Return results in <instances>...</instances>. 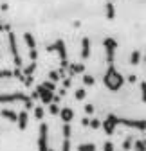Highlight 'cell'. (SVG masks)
Returning a JSON list of instances; mask_svg holds the SVG:
<instances>
[{"label":"cell","instance_id":"obj_38","mask_svg":"<svg viewBox=\"0 0 146 151\" xmlns=\"http://www.w3.org/2000/svg\"><path fill=\"white\" fill-rule=\"evenodd\" d=\"M49 151H54V149H51V147H49Z\"/></svg>","mask_w":146,"mask_h":151},{"label":"cell","instance_id":"obj_25","mask_svg":"<svg viewBox=\"0 0 146 151\" xmlns=\"http://www.w3.org/2000/svg\"><path fill=\"white\" fill-rule=\"evenodd\" d=\"M63 139H70V124L63 122Z\"/></svg>","mask_w":146,"mask_h":151},{"label":"cell","instance_id":"obj_16","mask_svg":"<svg viewBox=\"0 0 146 151\" xmlns=\"http://www.w3.org/2000/svg\"><path fill=\"white\" fill-rule=\"evenodd\" d=\"M24 42H25V45H27L29 49H36V40H34V36H33L31 32H25V34H24Z\"/></svg>","mask_w":146,"mask_h":151},{"label":"cell","instance_id":"obj_17","mask_svg":"<svg viewBox=\"0 0 146 151\" xmlns=\"http://www.w3.org/2000/svg\"><path fill=\"white\" fill-rule=\"evenodd\" d=\"M139 61H141V52L139 50H134L130 54V65H139Z\"/></svg>","mask_w":146,"mask_h":151},{"label":"cell","instance_id":"obj_3","mask_svg":"<svg viewBox=\"0 0 146 151\" xmlns=\"http://www.w3.org/2000/svg\"><path fill=\"white\" fill-rule=\"evenodd\" d=\"M126 126V128H134L139 131L146 129V119H126V117H117V126Z\"/></svg>","mask_w":146,"mask_h":151},{"label":"cell","instance_id":"obj_10","mask_svg":"<svg viewBox=\"0 0 146 151\" xmlns=\"http://www.w3.org/2000/svg\"><path fill=\"white\" fill-rule=\"evenodd\" d=\"M27 122H29V113H27V110H22L20 113H18V117H16V124H18L20 129H25Z\"/></svg>","mask_w":146,"mask_h":151},{"label":"cell","instance_id":"obj_36","mask_svg":"<svg viewBox=\"0 0 146 151\" xmlns=\"http://www.w3.org/2000/svg\"><path fill=\"white\" fill-rule=\"evenodd\" d=\"M128 81H130V83H135V81H137V78L132 74V76H128Z\"/></svg>","mask_w":146,"mask_h":151},{"label":"cell","instance_id":"obj_1","mask_svg":"<svg viewBox=\"0 0 146 151\" xmlns=\"http://www.w3.org/2000/svg\"><path fill=\"white\" fill-rule=\"evenodd\" d=\"M103 83H105V86H106L108 90H112V92H117V90L124 85L123 74L117 72V68H116L114 63L108 65V68H106V72H105V76H103Z\"/></svg>","mask_w":146,"mask_h":151},{"label":"cell","instance_id":"obj_15","mask_svg":"<svg viewBox=\"0 0 146 151\" xmlns=\"http://www.w3.org/2000/svg\"><path fill=\"white\" fill-rule=\"evenodd\" d=\"M69 68H70V74L74 76V74H83L85 72V65L83 63H72V65H69Z\"/></svg>","mask_w":146,"mask_h":151},{"label":"cell","instance_id":"obj_5","mask_svg":"<svg viewBox=\"0 0 146 151\" xmlns=\"http://www.w3.org/2000/svg\"><path fill=\"white\" fill-rule=\"evenodd\" d=\"M7 42H9V50L13 54V61H14V67H20L22 68V58H20V52H18V45H16V36L13 32L7 34Z\"/></svg>","mask_w":146,"mask_h":151},{"label":"cell","instance_id":"obj_7","mask_svg":"<svg viewBox=\"0 0 146 151\" xmlns=\"http://www.w3.org/2000/svg\"><path fill=\"white\" fill-rule=\"evenodd\" d=\"M47 52H58L60 60L61 61H67V45H65L63 40H56L54 43L47 45Z\"/></svg>","mask_w":146,"mask_h":151},{"label":"cell","instance_id":"obj_21","mask_svg":"<svg viewBox=\"0 0 146 151\" xmlns=\"http://www.w3.org/2000/svg\"><path fill=\"white\" fill-rule=\"evenodd\" d=\"M132 146H134V137L128 135V137H126V140L123 142V149H124V151H128V149H132Z\"/></svg>","mask_w":146,"mask_h":151},{"label":"cell","instance_id":"obj_2","mask_svg":"<svg viewBox=\"0 0 146 151\" xmlns=\"http://www.w3.org/2000/svg\"><path fill=\"white\" fill-rule=\"evenodd\" d=\"M4 103H24L25 110L34 108L33 99L27 96V93H22V92H14V93H0V104H4Z\"/></svg>","mask_w":146,"mask_h":151},{"label":"cell","instance_id":"obj_20","mask_svg":"<svg viewBox=\"0 0 146 151\" xmlns=\"http://www.w3.org/2000/svg\"><path fill=\"white\" fill-rule=\"evenodd\" d=\"M34 70H36V61H31V63L24 68V72H22V74H25V76H33V74H34Z\"/></svg>","mask_w":146,"mask_h":151},{"label":"cell","instance_id":"obj_23","mask_svg":"<svg viewBox=\"0 0 146 151\" xmlns=\"http://www.w3.org/2000/svg\"><path fill=\"white\" fill-rule=\"evenodd\" d=\"M74 96H76V99H78V101H81V99H85V97H87V92H85V88H78Z\"/></svg>","mask_w":146,"mask_h":151},{"label":"cell","instance_id":"obj_4","mask_svg":"<svg viewBox=\"0 0 146 151\" xmlns=\"http://www.w3.org/2000/svg\"><path fill=\"white\" fill-rule=\"evenodd\" d=\"M103 47L106 50V61H108V65L114 63L116 50H117V42L114 40V38H105V40H103Z\"/></svg>","mask_w":146,"mask_h":151},{"label":"cell","instance_id":"obj_30","mask_svg":"<svg viewBox=\"0 0 146 151\" xmlns=\"http://www.w3.org/2000/svg\"><path fill=\"white\" fill-rule=\"evenodd\" d=\"M29 58H31V61H36V58H38V52H36V49H29Z\"/></svg>","mask_w":146,"mask_h":151},{"label":"cell","instance_id":"obj_12","mask_svg":"<svg viewBox=\"0 0 146 151\" xmlns=\"http://www.w3.org/2000/svg\"><path fill=\"white\" fill-rule=\"evenodd\" d=\"M88 56H90V40L88 38H83L81 40V58L88 60Z\"/></svg>","mask_w":146,"mask_h":151},{"label":"cell","instance_id":"obj_27","mask_svg":"<svg viewBox=\"0 0 146 151\" xmlns=\"http://www.w3.org/2000/svg\"><path fill=\"white\" fill-rule=\"evenodd\" d=\"M141 99H142V103H146V81L141 83Z\"/></svg>","mask_w":146,"mask_h":151},{"label":"cell","instance_id":"obj_33","mask_svg":"<svg viewBox=\"0 0 146 151\" xmlns=\"http://www.w3.org/2000/svg\"><path fill=\"white\" fill-rule=\"evenodd\" d=\"M43 86H45V88H49V90H52V92H54V88H56L54 81H45V83H43Z\"/></svg>","mask_w":146,"mask_h":151},{"label":"cell","instance_id":"obj_31","mask_svg":"<svg viewBox=\"0 0 146 151\" xmlns=\"http://www.w3.org/2000/svg\"><path fill=\"white\" fill-rule=\"evenodd\" d=\"M103 151H114V144H112L110 140H106L105 146H103Z\"/></svg>","mask_w":146,"mask_h":151},{"label":"cell","instance_id":"obj_9","mask_svg":"<svg viewBox=\"0 0 146 151\" xmlns=\"http://www.w3.org/2000/svg\"><path fill=\"white\" fill-rule=\"evenodd\" d=\"M101 126H103V129L106 131V135H112L114 131H116V128H117V115H114V113H108L106 119L101 122Z\"/></svg>","mask_w":146,"mask_h":151},{"label":"cell","instance_id":"obj_11","mask_svg":"<svg viewBox=\"0 0 146 151\" xmlns=\"http://www.w3.org/2000/svg\"><path fill=\"white\" fill-rule=\"evenodd\" d=\"M0 117H4V119H7V121H11V122H16L18 113H16L14 110H11V108H2V110H0Z\"/></svg>","mask_w":146,"mask_h":151},{"label":"cell","instance_id":"obj_18","mask_svg":"<svg viewBox=\"0 0 146 151\" xmlns=\"http://www.w3.org/2000/svg\"><path fill=\"white\" fill-rule=\"evenodd\" d=\"M134 151H146V140H134Z\"/></svg>","mask_w":146,"mask_h":151},{"label":"cell","instance_id":"obj_37","mask_svg":"<svg viewBox=\"0 0 146 151\" xmlns=\"http://www.w3.org/2000/svg\"><path fill=\"white\" fill-rule=\"evenodd\" d=\"M88 122H90V121H88V119H87V117H85V119H83V121H81V124H83V126H88Z\"/></svg>","mask_w":146,"mask_h":151},{"label":"cell","instance_id":"obj_28","mask_svg":"<svg viewBox=\"0 0 146 151\" xmlns=\"http://www.w3.org/2000/svg\"><path fill=\"white\" fill-rule=\"evenodd\" d=\"M88 126L92 128V129H98V128L101 126V121H99V119H92V121L88 122Z\"/></svg>","mask_w":146,"mask_h":151},{"label":"cell","instance_id":"obj_6","mask_svg":"<svg viewBox=\"0 0 146 151\" xmlns=\"http://www.w3.org/2000/svg\"><path fill=\"white\" fill-rule=\"evenodd\" d=\"M38 151H49V126L45 122L40 124L38 133Z\"/></svg>","mask_w":146,"mask_h":151},{"label":"cell","instance_id":"obj_34","mask_svg":"<svg viewBox=\"0 0 146 151\" xmlns=\"http://www.w3.org/2000/svg\"><path fill=\"white\" fill-rule=\"evenodd\" d=\"M49 78H51V81L56 83V81L60 79V74H58V72H51V74H49Z\"/></svg>","mask_w":146,"mask_h":151},{"label":"cell","instance_id":"obj_29","mask_svg":"<svg viewBox=\"0 0 146 151\" xmlns=\"http://www.w3.org/2000/svg\"><path fill=\"white\" fill-rule=\"evenodd\" d=\"M61 149H63V151H70V139H63Z\"/></svg>","mask_w":146,"mask_h":151},{"label":"cell","instance_id":"obj_14","mask_svg":"<svg viewBox=\"0 0 146 151\" xmlns=\"http://www.w3.org/2000/svg\"><path fill=\"white\" fill-rule=\"evenodd\" d=\"M105 13H106V18H108V20H114V18H116V7H114L112 2H106Z\"/></svg>","mask_w":146,"mask_h":151},{"label":"cell","instance_id":"obj_13","mask_svg":"<svg viewBox=\"0 0 146 151\" xmlns=\"http://www.w3.org/2000/svg\"><path fill=\"white\" fill-rule=\"evenodd\" d=\"M60 117L63 122H70L72 119H74V111H72L70 108H61L60 110Z\"/></svg>","mask_w":146,"mask_h":151},{"label":"cell","instance_id":"obj_26","mask_svg":"<svg viewBox=\"0 0 146 151\" xmlns=\"http://www.w3.org/2000/svg\"><path fill=\"white\" fill-rule=\"evenodd\" d=\"M34 117L36 119H43V108L42 106H34Z\"/></svg>","mask_w":146,"mask_h":151},{"label":"cell","instance_id":"obj_8","mask_svg":"<svg viewBox=\"0 0 146 151\" xmlns=\"http://www.w3.org/2000/svg\"><path fill=\"white\" fill-rule=\"evenodd\" d=\"M36 93H38V99H42L43 104H51V103L54 101V92L49 90V88H45L43 85H38V86H36Z\"/></svg>","mask_w":146,"mask_h":151},{"label":"cell","instance_id":"obj_22","mask_svg":"<svg viewBox=\"0 0 146 151\" xmlns=\"http://www.w3.org/2000/svg\"><path fill=\"white\" fill-rule=\"evenodd\" d=\"M83 83H85L87 86H92V85L96 83V79H94V76H90V74H85V76H83Z\"/></svg>","mask_w":146,"mask_h":151},{"label":"cell","instance_id":"obj_19","mask_svg":"<svg viewBox=\"0 0 146 151\" xmlns=\"http://www.w3.org/2000/svg\"><path fill=\"white\" fill-rule=\"evenodd\" d=\"M78 151H96V144H92V142L80 144V146H78Z\"/></svg>","mask_w":146,"mask_h":151},{"label":"cell","instance_id":"obj_32","mask_svg":"<svg viewBox=\"0 0 146 151\" xmlns=\"http://www.w3.org/2000/svg\"><path fill=\"white\" fill-rule=\"evenodd\" d=\"M85 113H87V115H92V113H94V106L92 104H85Z\"/></svg>","mask_w":146,"mask_h":151},{"label":"cell","instance_id":"obj_35","mask_svg":"<svg viewBox=\"0 0 146 151\" xmlns=\"http://www.w3.org/2000/svg\"><path fill=\"white\" fill-rule=\"evenodd\" d=\"M70 83H72V81H70V78H67V79L63 81V86H65V88H69V86H70Z\"/></svg>","mask_w":146,"mask_h":151},{"label":"cell","instance_id":"obj_24","mask_svg":"<svg viewBox=\"0 0 146 151\" xmlns=\"http://www.w3.org/2000/svg\"><path fill=\"white\" fill-rule=\"evenodd\" d=\"M49 111L52 113V115H58V113H60V106H58L56 103H51V104H49Z\"/></svg>","mask_w":146,"mask_h":151},{"label":"cell","instance_id":"obj_39","mask_svg":"<svg viewBox=\"0 0 146 151\" xmlns=\"http://www.w3.org/2000/svg\"><path fill=\"white\" fill-rule=\"evenodd\" d=\"M144 61H146V58H144Z\"/></svg>","mask_w":146,"mask_h":151}]
</instances>
